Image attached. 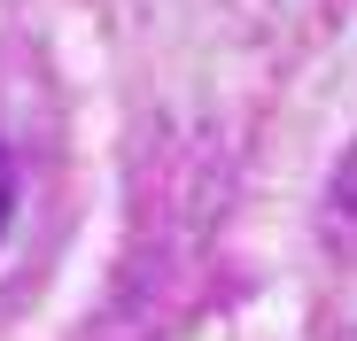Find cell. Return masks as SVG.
Instances as JSON below:
<instances>
[{
    "mask_svg": "<svg viewBox=\"0 0 357 341\" xmlns=\"http://www.w3.org/2000/svg\"><path fill=\"white\" fill-rule=\"evenodd\" d=\"M8 209H16V179H8V155H0V233H8Z\"/></svg>",
    "mask_w": 357,
    "mask_h": 341,
    "instance_id": "1",
    "label": "cell"
}]
</instances>
